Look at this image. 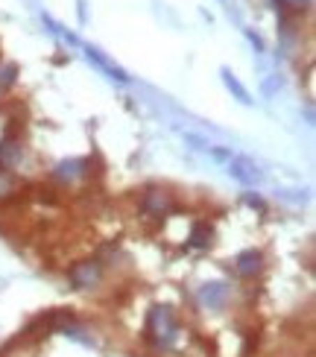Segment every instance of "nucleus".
Wrapping results in <instances>:
<instances>
[{
  "instance_id": "2",
  "label": "nucleus",
  "mask_w": 316,
  "mask_h": 357,
  "mask_svg": "<svg viewBox=\"0 0 316 357\" xmlns=\"http://www.w3.org/2000/svg\"><path fill=\"white\" fill-rule=\"evenodd\" d=\"M100 278H103L100 261H82V264H73L70 270H68V281L73 284V290H88V287H94Z\"/></svg>"
},
{
  "instance_id": "9",
  "label": "nucleus",
  "mask_w": 316,
  "mask_h": 357,
  "mask_svg": "<svg viewBox=\"0 0 316 357\" xmlns=\"http://www.w3.org/2000/svg\"><path fill=\"white\" fill-rule=\"evenodd\" d=\"M188 243H190L193 249H208L211 243H214V229H211L208 222H197V226L190 229Z\"/></svg>"
},
{
  "instance_id": "7",
  "label": "nucleus",
  "mask_w": 316,
  "mask_h": 357,
  "mask_svg": "<svg viewBox=\"0 0 316 357\" xmlns=\"http://www.w3.org/2000/svg\"><path fill=\"white\" fill-rule=\"evenodd\" d=\"M85 56H88V62H94L100 70H105L109 73V79H117V82H129V77H126V70H120L114 62H109L97 47H85Z\"/></svg>"
},
{
  "instance_id": "13",
  "label": "nucleus",
  "mask_w": 316,
  "mask_h": 357,
  "mask_svg": "<svg viewBox=\"0 0 316 357\" xmlns=\"http://www.w3.org/2000/svg\"><path fill=\"white\" fill-rule=\"evenodd\" d=\"M246 205H252V208H258V211H264V199L258 197V193H246Z\"/></svg>"
},
{
  "instance_id": "11",
  "label": "nucleus",
  "mask_w": 316,
  "mask_h": 357,
  "mask_svg": "<svg viewBox=\"0 0 316 357\" xmlns=\"http://www.w3.org/2000/svg\"><path fill=\"white\" fill-rule=\"evenodd\" d=\"M15 77H18V68H15V65H3V68H0V85H12Z\"/></svg>"
},
{
  "instance_id": "8",
  "label": "nucleus",
  "mask_w": 316,
  "mask_h": 357,
  "mask_svg": "<svg viewBox=\"0 0 316 357\" xmlns=\"http://www.w3.org/2000/svg\"><path fill=\"white\" fill-rule=\"evenodd\" d=\"M173 208V199H170V193H164V190H146V197H144V211L149 214H167Z\"/></svg>"
},
{
  "instance_id": "1",
  "label": "nucleus",
  "mask_w": 316,
  "mask_h": 357,
  "mask_svg": "<svg viewBox=\"0 0 316 357\" xmlns=\"http://www.w3.org/2000/svg\"><path fill=\"white\" fill-rule=\"evenodd\" d=\"M146 337L153 340L158 349H170V346H176V340H179V322H176V314H173L167 305L149 307V317H146Z\"/></svg>"
},
{
  "instance_id": "4",
  "label": "nucleus",
  "mask_w": 316,
  "mask_h": 357,
  "mask_svg": "<svg viewBox=\"0 0 316 357\" xmlns=\"http://www.w3.org/2000/svg\"><path fill=\"white\" fill-rule=\"evenodd\" d=\"M200 302L211 310L225 307V302H229V284H223V281H208V284L200 287Z\"/></svg>"
},
{
  "instance_id": "5",
  "label": "nucleus",
  "mask_w": 316,
  "mask_h": 357,
  "mask_svg": "<svg viewBox=\"0 0 316 357\" xmlns=\"http://www.w3.org/2000/svg\"><path fill=\"white\" fill-rule=\"evenodd\" d=\"M261 266H264V255H261L258 249H246V252H240V255L234 258V270H237L240 275H246V278L258 275Z\"/></svg>"
},
{
  "instance_id": "14",
  "label": "nucleus",
  "mask_w": 316,
  "mask_h": 357,
  "mask_svg": "<svg viewBox=\"0 0 316 357\" xmlns=\"http://www.w3.org/2000/svg\"><path fill=\"white\" fill-rule=\"evenodd\" d=\"M249 41L255 44V50H264V41H261L258 36H255V33H249Z\"/></svg>"
},
{
  "instance_id": "10",
  "label": "nucleus",
  "mask_w": 316,
  "mask_h": 357,
  "mask_svg": "<svg viewBox=\"0 0 316 357\" xmlns=\"http://www.w3.org/2000/svg\"><path fill=\"white\" fill-rule=\"evenodd\" d=\"M223 82H225V88H229V91H232L240 102H243V106H249V102H252V100H249V91H246L243 85H240V79L234 77V73H232V70H225V68H223Z\"/></svg>"
},
{
  "instance_id": "6",
  "label": "nucleus",
  "mask_w": 316,
  "mask_h": 357,
  "mask_svg": "<svg viewBox=\"0 0 316 357\" xmlns=\"http://www.w3.org/2000/svg\"><path fill=\"white\" fill-rule=\"evenodd\" d=\"M88 161L85 158H70V161H62L56 170H53V176L59 178V182H77V178H82L85 173H88Z\"/></svg>"
},
{
  "instance_id": "12",
  "label": "nucleus",
  "mask_w": 316,
  "mask_h": 357,
  "mask_svg": "<svg viewBox=\"0 0 316 357\" xmlns=\"http://www.w3.org/2000/svg\"><path fill=\"white\" fill-rule=\"evenodd\" d=\"M281 6H287V9H308L310 6V0H278Z\"/></svg>"
},
{
  "instance_id": "3",
  "label": "nucleus",
  "mask_w": 316,
  "mask_h": 357,
  "mask_svg": "<svg viewBox=\"0 0 316 357\" xmlns=\"http://www.w3.org/2000/svg\"><path fill=\"white\" fill-rule=\"evenodd\" d=\"M229 173H232V178H237L240 185H261V182H264V173H261L258 165H255V161H249V158L232 155V158H229Z\"/></svg>"
}]
</instances>
